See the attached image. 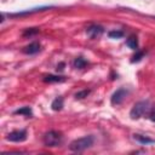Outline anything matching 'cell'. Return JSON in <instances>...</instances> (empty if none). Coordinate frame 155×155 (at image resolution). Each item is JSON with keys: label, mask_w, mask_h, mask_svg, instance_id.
I'll return each mask as SVG.
<instances>
[{"label": "cell", "mask_w": 155, "mask_h": 155, "mask_svg": "<svg viewBox=\"0 0 155 155\" xmlns=\"http://www.w3.org/2000/svg\"><path fill=\"white\" fill-rule=\"evenodd\" d=\"M50 8V6H42V7H36V8H31V10H27V11H22V12H17V13H11V17H17V16H25V15H31L35 13L38 11H44Z\"/></svg>", "instance_id": "cell-8"}, {"label": "cell", "mask_w": 155, "mask_h": 155, "mask_svg": "<svg viewBox=\"0 0 155 155\" xmlns=\"http://www.w3.org/2000/svg\"><path fill=\"white\" fill-rule=\"evenodd\" d=\"M93 144V136H85L81 138H78L75 140H73L69 144V149L71 151H84L87 148H90Z\"/></svg>", "instance_id": "cell-1"}, {"label": "cell", "mask_w": 155, "mask_h": 155, "mask_svg": "<svg viewBox=\"0 0 155 155\" xmlns=\"http://www.w3.org/2000/svg\"><path fill=\"white\" fill-rule=\"evenodd\" d=\"M144 56V52L143 51H138L133 57H132V59H131V62L132 63H134V62H139L140 59H142V57Z\"/></svg>", "instance_id": "cell-17"}, {"label": "cell", "mask_w": 155, "mask_h": 155, "mask_svg": "<svg viewBox=\"0 0 155 155\" xmlns=\"http://www.w3.org/2000/svg\"><path fill=\"white\" fill-rule=\"evenodd\" d=\"M126 44H127V46H128L130 48H132V50H137V47H138V40H137V36H134V35L130 36V38L127 39Z\"/></svg>", "instance_id": "cell-12"}, {"label": "cell", "mask_w": 155, "mask_h": 155, "mask_svg": "<svg viewBox=\"0 0 155 155\" xmlns=\"http://www.w3.org/2000/svg\"><path fill=\"white\" fill-rule=\"evenodd\" d=\"M73 64H74V67H75L76 69H82V68L87 64V62H86L82 57H78V58L74 59V63H73Z\"/></svg>", "instance_id": "cell-13"}, {"label": "cell", "mask_w": 155, "mask_h": 155, "mask_svg": "<svg viewBox=\"0 0 155 155\" xmlns=\"http://www.w3.org/2000/svg\"><path fill=\"white\" fill-rule=\"evenodd\" d=\"M15 114L16 115H25V116H30L31 115V109L29 108V107H23V108H21V109H18V110H16L15 111Z\"/></svg>", "instance_id": "cell-14"}, {"label": "cell", "mask_w": 155, "mask_h": 155, "mask_svg": "<svg viewBox=\"0 0 155 155\" xmlns=\"http://www.w3.org/2000/svg\"><path fill=\"white\" fill-rule=\"evenodd\" d=\"M39 51H40V44L39 42H31L23 48V52L27 54H34V53H38Z\"/></svg>", "instance_id": "cell-7"}, {"label": "cell", "mask_w": 155, "mask_h": 155, "mask_svg": "<svg viewBox=\"0 0 155 155\" xmlns=\"http://www.w3.org/2000/svg\"><path fill=\"white\" fill-rule=\"evenodd\" d=\"M51 107H52V109H53L54 111L61 110V109H62V107H63V98H62V97H57L56 99H53V102H52Z\"/></svg>", "instance_id": "cell-11"}, {"label": "cell", "mask_w": 155, "mask_h": 155, "mask_svg": "<svg viewBox=\"0 0 155 155\" xmlns=\"http://www.w3.org/2000/svg\"><path fill=\"white\" fill-rule=\"evenodd\" d=\"M38 33H39L38 28H30V29H27L23 33V36H30V35H34V34H38Z\"/></svg>", "instance_id": "cell-16"}, {"label": "cell", "mask_w": 155, "mask_h": 155, "mask_svg": "<svg viewBox=\"0 0 155 155\" xmlns=\"http://www.w3.org/2000/svg\"><path fill=\"white\" fill-rule=\"evenodd\" d=\"M126 96H127V90L126 88H119L113 93V96L110 98V102H111L113 105H117V104L122 103V101L125 99Z\"/></svg>", "instance_id": "cell-5"}, {"label": "cell", "mask_w": 155, "mask_h": 155, "mask_svg": "<svg viewBox=\"0 0 155 155\" xmlns=\"http://www.w3.org/2000/svg\"><path fill=\"white\" fill-rule=\"evenodd\" d=\"M63 67H64V63H61L59 65H57V70H63Z\"/></svg>", "instance_id": "cell-20"}, {"label": "cell", "mask_w": 155, "mask_h": 155, "mask_svg": "<svg viewBox=\"0 0 155 155\" xmlns=\"http://www.w3.org/2000/svg\"><path fill=\"white\" fill-rule=\"evenodd\" d=\"M149 111H150V103L148 101H140L132 107L130 111V116L131 119H139L145 114H148Z\"/></svg>", "instance_id": "cell-2"}, {"label": "cell", "mask_w": 155, "mask_h": 155, "mask_svg": "<svg viewBox=\"0 0 155 155\" xmlns=\"http://www.w3.org/2000/svg\"><path fill=\"white\" fill-rule=\"evenodd\" d=\"M103 28L101 25H97V24H92L90 25L87 29H86V34L91 38V39H97L99 38L102 34H103Z\"/></svg>", "instance_id": "cell-6"}, {"label": "cell", "mask_w": 155, "mask_h": 155, "mask_svg": "<svg viewBox=\"0 0 155 155\" xmlns=\"http://www.w3.org/2000/svg\"><path fill=\"white\" fill-rule=\"evenodd\" d=\"M108 35H109L110 38L119 39V38H122V36H124V31H121V30H111V31H109Z\"/></svg>", "instance_id": "cell-15"}, {"label": "cell", "mask_w": 155, "mask_h": 155, "mask_svg": "<svg viewBox=\"0 0 155 155\" xmlns=\"http://www.w3.org/2000/svg\"><path fill=\"white\" fill-rule=\"evenodd\" d=\"M150 120L155 122V109H154V110H153V111L150 113Z\"/></svg>", "instance_id": "cell-19"}, {"label": "cell", "mask_w": 155, "mask_h": 155, "mask_svg": "<svg viewBox=\"0 0 155 155\" xmlns=\"http://www.w3.org/2000/svg\"><path fill=\"white\" fill-rule=\"evenodd\" d=\"M88 93H90V91H88V90H84V91H80V92H78V93L75 94V98H76V99H81V98H85V97H87V96H88Z\"/></svg>", "instance_id": "cell-18"}, {"label": "cell", "mask_w": 155, "mask_h": 155, "mask_svg": "<svg viewBox=\"0 0 155 155\" xmlns=\"http://www.w3.org/2000/svg\"><path fill=\"white\" fill-rule=\"evenodd\" d=\"M133 138L136 140H138L140 144H150V143H154L155 140L147 137V136H142V134H133Z\"/></svg>", "instance_id": "cell-10"}, {"label": "cell", "mask_w": 155, "mask_h": 155, "mask_svg": "<svg viewBox=\"0 0 155 155\" xmlns=\"http://www.w3.org/2000/svg\"><path fill=\"white\" fill-rule=\"evenodd\" d=\"M63 136L61 132L58 131H48L45 136H44V144L46 147L53 148V147H58L62 143Z\"/></svg>", "instance_id": "cell-3"}, {"label": "cell", "mask_w": 155, "mask_h": 155, "mask_svg": "<svg viewBox=\"0 0 155 155\" xmlns=\"http://www.w3.org/2000/svg\"><path fill=\"white\" fill-rule=\"evenodd\" d=\"M6 139L10 140V142H24L27 139V131L25 130H16V131H12L10 132L7 136H6Z\"/></svg>", "instance_id": "cell-4"}, {"label": "cell", "mask_w": 155, "mask_h": 155, "mask_svg": "<svg viewBox=\"0 0 155 155\" xmlns=\"http://www.w3.org/2000/svg\"><path fill=\"white\" fill-rule=\"evenodd\" d=\"M64 80H65V78H64V76L52 75V74L46 75V76L44 78V81H45V82H63Z\"/></svg>", "instance_id": "cell-9"}]
</instances>
